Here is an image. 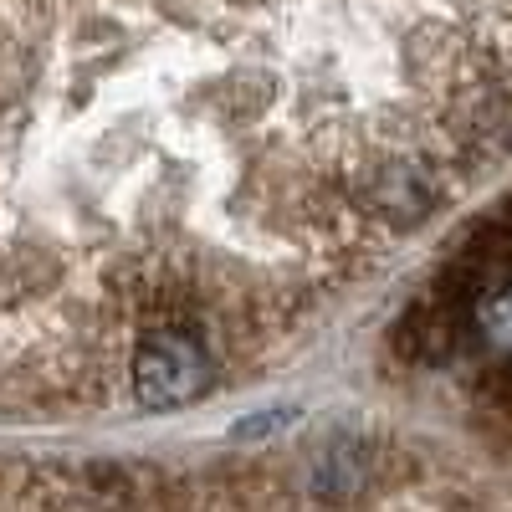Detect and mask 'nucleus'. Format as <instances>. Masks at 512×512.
I'll list each match as a JSON object with an SVG mask.
<instances>
[{
	"instance_id": "f257e3e1",
	"label": "nucleus",
	"mask_w": 512,
	"mask_h": 512,
	"mask_svg": "<svg viewBox=\"0 0 512 512\" xmlns=\"http://www.w3.org/2000/svg\"><path fill=\"white\" fill-rule=\"evenodd\" d=\"M128 374H134V400L159 415V410L195 405L216 379V364H210V349L190 328H154L139 338Z\"/></svg>"
},
{
	"instance_id": "7ed1b4c3",
	"label": "nucleus",
	"mask_w": 512,
	"mask_h": 512,
	"mask_svg": "<svg viewBox=\"0 0 512 512\" xmlns=\"http://www.w3.org/2000/svg\"><path fill=\"white\" fill-rule=\"evenodd\" d=\"M292 420H297V410H262V415H246V420H236V431H231V436L256 441V436H272V431H282V425H292Z\"/></svg>"
},
{
	"instance_id": "f03ea898",
	"label": "nucleus",
	"mask_w": 512,
	"mask_h": 512,
	"mask_svg": "<svg viewBox=\"0 0 512 512\" xmlns=\"http://www.w3.org/2000/svg\"><path fill=\"white\" fill-rule=\"evenodd\" d=\"M477 333H482V344H487L502 364H512V282L497 287L487 303L477 308Z\"/></svg>"
}]
</instances>
